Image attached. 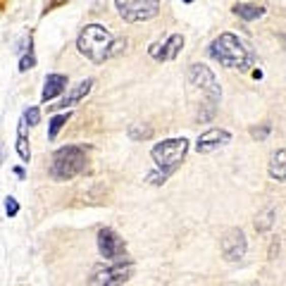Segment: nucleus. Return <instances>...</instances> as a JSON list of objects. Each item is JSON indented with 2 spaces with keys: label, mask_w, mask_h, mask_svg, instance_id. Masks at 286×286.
I'll list each match as a JSON object with an SVG mask.
<instances>
[{
  "label": "nucleus",
  "mask_w": 286,
  "mask_h": 286,
  "mask_svg": "<svg viewBox=\"0 0 286 286\" xmlns=\"http://www.w3.org/2000/svg\"><path fill=\"white\" fill-rule=\"evenodd\" d=\"M188 86H191V93H201V98L196 101V119L198 122H210L217 112L219 98H222V91H219L215 74L205 65H191Z\"/></svg>",
  "instance_id": "obj_1"
},
{
  "label": "nucleus",
  "mask_w": 286,
  "mask_h": 286,
  "mask_svg": "<svg viewBox=\"0 0 286 286\" xmlns=\"http://www.w3.org/2000/svg\"><path fill=\"white\" fill-rule=\"evenodd\" d=\"M210 57L217 60L222 67L241 70V72L253 67V62H256V53L250 50V46L243 39L234 36V34H219L210 43Z\"/></svg>",
  "instance_id": "obj_2"
},
{
  "label": "nucleus",
  "mask_w": 286,
  "mask_h": 286,
  "mask_svg": "<svg viewBox=\"0 0 286 286\" xmlns=\"http://www.w3.org/2000/svg\"><path fill=\"white\" fill-rule=\"evenodd\" d=\"M124 46H126L124 41H115L112 34L105 26H101V24H88V26H84V31L79 34V41H77L79 53L86 55L96 65H101L108 57L117 55Z\"/></svg>",
  "instance_id": "obj_3"
},
{
  "label": "nucleus",
  "mask_w": 286,
  "mask_h": 286,
  "mask_svg": "<svg viewBox=\"0 0 286 286\" xmlns=\"http://www.w3.org/2000/svg\"><path fill=\"white\" fill-rule=\"evenodd\" d=\"M86 167V148L81 146H62L57 153L53 155L50 163V177L57 181L77 177L79 172H84Z\"/></svg>",
  "instance_id": "obj_4"
},
{
  "label": "nucleus",
  "mask_w": 286,
  "mask_h": 286,
  "mask_svg": "<svg viewBox=\"0 0 286 286\" xmlns=\"http://www.w3.org/2000/svg\"><path fill=\"white\" fill-rule=\"evenodd\" d=\"M186 153H188V141L186 139H167V141H163V143H157V146L150 150L155 165H157V170L167 172V174H172L179 165L184 163Z\"/></svg>",
  "instance_id": "obj_5"
},
{
  "label": "nucleus",
  "mask_w": 286,
  "mask_h": 286,
  "mask_svg": "<svg viewBox=\"0 0 286 286\" xmlns=\"http://www.w3.org/2000/svg\"><path fill=\"white\" fill-rule=\"evenodd\" d=\"M124 22H146L160 12V0H115Z\"/></svg>",
  "instance_id": "obj_6"
},
{
  "label": "nucleus",
  "mask_w": 286,
  "mask_h": 286,
  "mask_svg": "<svg viewBox=\"0 0 286 286\" xmlns=\"http://www.w3.org/2000/svg\"><path fill=\"white\" fill-rule=\"evenodd\" d=\"M132 272H134L132 263H115V265H108V267H98L88 277V284H105V286L124 284V281H129Z\"/></svg>",
  "instance_id": "obj_7"
},
{
  "label": "nucleus",
  "mask_w": 286,
  "mask_h": 286,
  "mask_svg": "<svg viewBox=\"0 0 286 286\" xmlns=\"http://www.w3.org/2000/svg\"><path fill=\"white\" fill-rule=\"evenodd\" d=\"M246 234L241 229H229L222 239V256H225L227 263H239L246 258Z\"/></svg>",
  "instance_id": "obj_8"
},
{
  "label": "nucleus",
  "mask_w": 286,
  "mask_h": 286,
  "mask_svg": "<svg viewBox=\"0 0 286 286\" xmlns=\"http://www.w3.org/2000/svg\"><path fill=\"white\" fill-rule=\"evenodd\" d=\"M98 250L105 260H119L124 256V241L112 229H101L98 232Z\"/></svg>",
  "instance_id": "obj_9"
},
{
  "label": "nucleus",
  "mask_w": 286,
  "mask_h": 286,
  "mask_svg": "<svg viewBox=\"0 0 286 286\" xmlns=\"http://www.w3.org/2000/svg\"><path fill=\"white\" fill-rule=\"evenodd\" d=\"M232 141V134L227 132V129H208L205 134H201L198 136V141H196V150L198 153H212V150H217V148L227 146Z\"/></svg>",
  "instance_id": "obj_10"
},
{
  "label": "nucleus",
  "mask_w": 286,
  "mask_h": 286,
  "mask_svg": "<svg viewBox=\"0 0 286 286\" xmlns=\"http://www.w3.org/2000/svg\"><path fill=\"white\" fill-rule=\"evenodd\" d=\"M181 48H184V36H181V34H172L165 43H157V46L150 48V55H153L155 60H160V62L174 60V57L181 53Z\"/></svg>",
  "instance_id": "obj_11"
},
{
  "label": "nucleus",
  "mask_w": 286,
  "mask_h": 286,
  "mask_svg": "<svg viewBox=\"0 0 286 286\" xmlns=\"http://www.w3.org/2000/svg\"><path fill=\"white\" fill-rule=\"evenodd\" d=\"M91 86H93V79H84V81H79L74 88H72L65 98H62L57 105H50V110H67V108H72V105H77L79 101H84L86 96L91 93Z\"/></svg>",
  "instance_id": "obj_12"
},
{
  "label": "nucleus",
  "mask_w": 286,
  "mask_h": 286,
  "mask_svg": "<svg viewBox=\"0 0 286 286\" xmlns=\"http://www.w3.org/2000/svg\"><path fill=\"white\" fill-rule=\"evenodd\" d=\"M65 86H67V77L65 74H48L46 77V84H43V103L53 101L55 96H60L65 91Z\"/></svg>",
  "instance_id": "obj_13"
},
{
  "label": "nucleus",
  "mask_w": 286,
  "mask_h": 286,
  "mask_svg": "<svg viewBox=\"0 0 286 286\" xmlns=\"http://www.w3.org/2000/svg\"><path fill=\"white\" fill-rule=\"evenodd\" d=\"M270 177L279 179V181H286V148L277 150L270 157Z\"/></svg>",
  "instance_id": "obj_14"
},
{
  "label": "nucleus",
  "mask_w": 286,
  "mask_h": 286,
  "mask_svg": "<svg viewBox=\"0 0 286 286\" xmlns=\"http://www.w3.org/2000/svg\"><path fill=\"white\" fill-rule=\"evenodd\" d=\"M234 15L241 17V19H246V22H253V19L265 15V10L258 8V5H248V3H236V5H234Z\"/></svg>",
  "instance_id": "obj_15"
},
{
  "label": "nucleus",
  "mask_w": 286,
  "mask_h": 286,
  "mask_svg": "<svg viewBox=\"0 0 286 286\" xmlns=\"http://www.w3.org/2000/svg\"><path fill=\"white\" fill-rule=\"evenodd\" d=\"M17 153L24 163L31 160V150H29V141H26V119L19 122V136H17Z\"/></svg>",
  "instance_id": "obj_16"
},
{
  "label": "nucleus",
  "mask_w": 286,
  "mask_h": 286,
  "mask_svg": "<svg viewBox=\"0 0 286 286\" xmlns=\"http://www.w3.org/2000/svg\"><path fill=\"white\" fill-rule=\"evenodd\" d=\"M67 119H70V112H62V115H55L53 119H50V126H48V139L53 141L57 134H60V129L67 124Z\"/></svg>",
  "instance_id": "obj_17"
},
{
  "label": "nucleus",
  "mask_w": 286,
  "mask_h": 286,
  "mask_svg": "<svg viewBox=\"0 0 286 286\" xmlns=\"http://www.w3.org/2000/svg\"><path fill=\"white\" fill-rule=\"evenodd\" d=\"M272 222H274V210L272 208H265L260 215H258V219H256V229L258 232H267L272 227Z\"/></svg>",
  "instance_id": "obj_18"
},
{
  "label": "nucleus",
  "mask_w": 286,
  "mask_h": 286,
  "mask_svg": "<svg viewBox=\"0 0 286 286\" xmlns=\"http://www.w3.org/2000/svg\"><path fill=\"white\" fill-rule=\"evenodd\" d=\"M129 136H132L134 141L150 139V136H153V129H150V126H143V124H132V129H129Z\"/></svg>",
  "instance_id": "obj_19"
},
{
  "label": "nucleus",
  "mask_w": 286,
  "mask_h": 286,
  "mask_svg": "<svg viewBox=\"0 0 286 286\" xmlns=\"http://www.w3.org/2000/svg\"><path fill=\"white\" fill-rule=\"evenodd\" d=\"M36 65V57H34V50L29 48V53L24 55L22 60H19V72H26V70H31Z\"/></svg>",
  "instance_id": "obj_20"
},
{
  "label": "nucleus",
  "mask_w": 286,
  "mask_h": 286,
  "mask_svg": "<svg viewBox=\"0 0 286 286\" xmlns=\"http://www.w3.org/2000/svg\"><path fill=\"white\" fill-rule=\"evenodd\" d=\"M167 177H170V174H167V172H153V174H148V181H150V184L153 186H160V184H165V181H167Z\"/></svg>",
  "instance_id": "obj_21"
},
{
  "label": "nucleus",
  "mask_w": 286,
  "mask_h": 286,
  "mask_svg": "<svg viewBox=\"0 0 286 286\" xmlns=\"http://www.w3.org/2000/svg\"><path fill=\"white\" fill-rule=\"evenodd\" d=\"M5 212H8L10 217H15L17 212H19V203H17V198H12V196L5 198Z\"/></svg>",
  "instance_id": "obj_22"
},
{
  "label": "nucleus",
  "mask_w": 286,
  "mask_h": 286,
  "mask_svg": "<svg viewBox=\"0 0 286 286\" xmlns=\"http://www.w3.org/2000/svg\"><path fill=\"white\" fill-rule=\"evenodd\" d=\"M24 119H26V124H29V126H34V124H39L41 112L36 108H29L26 112H24Z\"/></svg>",
  "instance_id": "obj_23"
},
{
  "label": "nucleus",
  "mask_w": 286,
  "mask_h": 286,
  "mask_svg": "<svg viewBox=\"0 0 286 286\" xmlns=\"http://www.w3.org/2000/svg\"><path fill=\"white\" fill-rule=\"evenodd\" d=\"M267 134H270V126H263V129H253V139H267Z\"/></svg>",
  "instance_id": "obj_24"
},
{
  "label": "nucleus",
  "mask_w": 286,
  "mask_h": 286,
  "mask_svg": "<svg viewBox=\"0 0 286 286\" xmlns=\"http://www.w3.org/2000/svg\"><path fill=\"white\" fill-rule=\"evenodd\" d=\"M281 46H284V48H286V36H281Z\"/></svg>",
  "instance_id": "obj_25"
},
{
  "label": "nucleus",
  "mask_w": 286,
  "mask_h": 286,
  "mask_svg": "<svg viewBox=\"0 0 286 286\" xmlns=\"http://www.w3.org/2000/svg\"><path fill=\"white\" fill-rule=\"evenodd\" d=\"M184 3H194V0H184Z\"/></svg>",
  "instance_id": "obj_26"
}]
</instances>
